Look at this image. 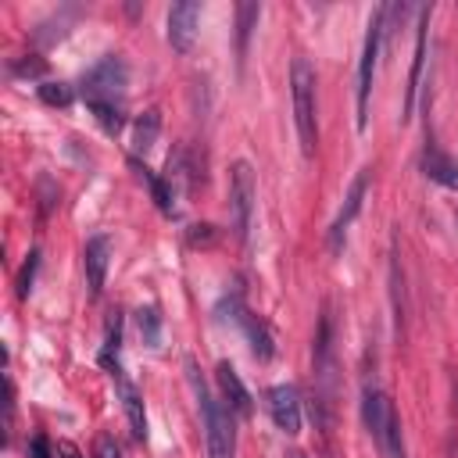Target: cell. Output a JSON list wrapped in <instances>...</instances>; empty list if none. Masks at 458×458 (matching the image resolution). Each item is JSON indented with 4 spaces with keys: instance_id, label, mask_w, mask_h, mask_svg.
Returning a JSON list of instances; mask_svg holds the SVG:
<instances>
[{
    "instance_id": "15",
    "label": "cell",
    "mask_w": 458,
    "mask_h": 458,
    "mask_svg": "<svg viewBox=\"0 0 458 458\" xmlns=\"http://www.w3.org/2000/svg\"><path fill=\"white\" fill-rule=\"evenodd\" d=\"M422 172H426L433 182L458 190V161H454L451 154H444L437 143H426V150H422Z\"/></svg>"
},
{
    "instance_id": "11",
    "label": "cell",
    "mask_w": 458,
    "mask_h": 458,
    "mask_svg": "<svg viewBox=\"0 0 458 458\" xmlns=\"http://www.w3.org/2000/svg\"><path fill=\"white\" fill-rule=\"evenodd\" d=\"M197 21H200V4L197 0H182L168 7V43L172 50L186 54L197 39Z\"/></svg>"
},
{
    "instance_id": "5",
    "label": "cell",
    "mask_w": 458,
    "mask_h": 458,
    "mask_svg": "<svg viewBox=\"0 0 458 458\" xmlns=\"http://www.w3.org/2000/svg\"><path fill=\"white\" fill-rule=\"evenodd\" d=\"M125 86H129V68H125V61H122L118 54L100 57V61L82 75V97H86V104H93V100L122 104Z\"/></svg>"
},
{
    "instance_id": "13",
    "label": "cell",
    "mask_w": 458,
    "mask_h": 458,
    "mask_svg": "<svg viewBox=\"0 0 458 458\" xmlns=\"http://www.w3.org/2000/svg\"><path fill=\"white\" fill-rule=\"evenodd\" d=\"M429 18H433V7H419V25H415V54H411V72H408V86H404V114H411L415 107V93H419V82H422V64H426V32H429Z\"/></svg>"
},
{
    "instance_id": "23",
    "label": "cell",
    "mask_w": 458,
    "mask_h": 458,
    "mask_svg": "<svg viewBox=\"0 0 458 458\" xmlns=\"http://www.w3.org/2000/svg\"><path fill=\"white\" fill-rule=\"evenodd\" d=\"M11 72L21 79H39L47 72V61H39L36 54H25V61H11Z\"/></svg>"
},
{
    "instance_id": "30",
    "label": "cell",
    "mask_w": 458,
    "mask_h": 458,
    "mask_svg": "<svg viewBox=\"0 0 458 458\" xmlns=\"http://www.w3.org/2000/svg\"><path fill=\"white\" fill-rule=\"evenodd\" d=\"M451 458H458V447H454V444H451Z\"/></svg>"
},
{
    "instance_id": "1",
    "label": "cell",
    "mask_w": 458,
    "mask_h": 458,
    "mask_svg": "<svg viewBox=\"0 0 458 458\" xmlns=\"http://www.w3.org/2000/svg\"><path fill=\"white\" fill-rule=\"evenodd\" d=\"M190 369V383H193V394L200 401V419H204V440H208V458H233L236 454V422H233V411L225 408L222 397H215L208 390V383L200 379L197 365L186 361Z\"/></svg>"
},
{
    "instance_id": "12",
    "label": "cell",
    "mask_w": 458,
    "mask_h": 458,
    "mask_svg": "<svg viewBox=\"0 0 458 458\" xmlns=\"http://www.w3.org/2000/svg\"><path fill=\"white\" fill-rule=\"evenodd\" d=\"M107 265H111V236L97 233V236H89L86 247H82V268H86L89 297H100L104 279H107Z\"/></svg>"
},
{
    "instance_id": "29",
    "label": "cell",
    "mask_w": 458,
    "mask_h": 458,
    "mask_svg": "<svg viewBox=\"0 0 458 458\" xmlns=\"http://www.w3.org/2000/svg\"><path fill=\"white\" fill-rule=\"evenodd\" d=\"M286 458H308V454H304V451H290Z\"/></svg>"
},
{
    "instance_id": "28",
    "label": "cell",
    "mask_w": 458,
    "mask_h": 458,
    "mask_svg": "<svg viewBox=\"0 0 458 458\" xmlns=\"http://www.w3.org/2000/svg\"><path fill=\"white\" fill-rule=\"evenodd\" d=\"M54 451H57V458H82V451H79L72 440H57Z\"/></svg>"
},
{
    "instance_id": "3",
    "label": "cell",
    "mask_w": 458,
    "mask_h": 458,
    "mask_svg": "<svg viewBox=\"0 0 458 458\" xmlns=\"http://www.w3.org/2000/svg\"><path fill=\"white\" fill-rule=\"evenodd\" d=\"M290 97H293V129L301 140V154L311 157L318 143V122H315V68L308 57H293L290 64Z\"/></svg>"
},
{
    "instance_id": "20",
    "label": "cell",
    "mask_w": 458,
    "mask_h": 458,
    "mask_svg": "<svg viewBox=\"0 0 458 458\" xmlns=\"http://www.w3.org/2000/svg\"><path fill=\"white\" fill-rule=\"evenodd\" d=\"M36 93H39V100L50 104V107H68V104L75 100V93H72L68 82H50V79H43V82L36 86Z\"/></svg>"
},
{
    "instance_id": "4",
    "label": "cell",
    "mask_w": 458,
    "mask_h": 458,
    "mask_svg": "<svg viewBox=\"0 0 458 458\" xmlns=\"http://www.w3.org/2000/svg\"><path fill=\"white\" fill-rule=\"evenodd\" d=\"M383 32H386V4L372 11L369 32H365V47H361V61H358V129L369 125V97H372V79H376Z\"/></svg>"
},
{
    "instance_id": "25",
    "label": "cell",
    "mask_w": 458,
    "mask_h": 458,
    "mask_svg": "<svg viewBox=\"0 0 458 458\" xmlns=\"http://www.w3.org/2000/svg\"><path fill=\"white\" fill-rule=\"evenodd\" d=\"M11 426H14V383L11 376H4V440L11 437Z\"/></svg>"
},
{
    "instance_id": "26",
    "label": "cell",
    "mask_w": 458,
    "mask_h": 458,
    "mask_svg": "<svg viewBox=\"0 0 458 458\" xmlns=\"http://www.w3.org/2000/svg\"><path fill=\"white\" fill-rule=\"evenodd\" d=\"M93 458H122L118 440H114L111 433H97V440H93Z\"/></svg>"
},
{
    "instance_id": "19",
    "label": "cell",
    "mask_w": 458,
    "mask_h": 458,
    "mask_svg": "<svg viewBox=\"0 0 458 458\" xmlns=\"http://www.w3.org/2000/svg\"><path fill=\"white\" fill-rule=\"evenodd\" d=\"M261 14V4H240L236 7V54L243 57L247 54V36H250V25L258 21Z\"/></svg>"
},
{
    "instance_id": "27",
    "label": "cell",
    "mask_w": 458,
    "mask_h": 458,
    "mask_svg": "<svg viewBox=\"0 0 458 458\" xmlns=\"http://www.w3.org/2000/svg\"><path fill=\"white\" fill-rule=\"evenodd\" d=\"M29 458H57V451H50V440H47V437H32Z\"/></svg>"
},
{
    "instance_id": "17",
    "label": "cell",
    "mask_w": 458,
    "mask_h": 458,
    "mask_svg": "<svg viewBox=\"0 0 458 458\" xmlns=\"http://www.w3.org/2000/svg\"><path fill=\"white\" fill-rule=\"evenodd\" d=\"M157 132H161V111H157V107H147V111L132 122V150H136V154H147V150L154 147Z\"/></svg>"
},
{
    "instance_id": "9",
    "label": "cell",
    "mask_w": 458,
    "mask_h": 458,
    "mask_svg": "<svg viewBox=\"0 0 458 458\" xmlns=\"http://www.w3.org/2000/svg\"><path fill=\"white\" fill-rule=\"evenodd\" d=\"M265 404H268L272 422H276L286 437H297V433H301V394H297L293 383H276V386H268Z\"/></svg>"
},
{
    "instance_id": "8",
    "label": "cell",
    "mask_w": 458,
    "mask_h": 458,
    "mask_svg": "<svg viewBox=\"0 0 458 458\" xmlns=\"http://www.w3.org/2000/svg\"><path fill=\"white\" fill-rule=\"evenodd\" d=\"M365 193H369V168H361V172L354 175V182H351V190H347V197H344V204H340L336 218L329 222V250H333V254H340V250H344L347 225L358 218V211H361V204H365Z\"/></svg>"
},
{
    "instance_id": "21",
    "label": "cell",
    "mask_w": 458,
    "mask_h": 458,
    "mask_svg": "<svg viewBox=\"0 0 458 458\" xmlns=\"http://www.w3.org/2000/svg\"><path fill=\"white\" fill-rule=\"evenodd\" d=\"M136 315H140V333H143L147 347H157L161 344V315H157V308H140Z\"/></svg>"
},
{
    "instance_id": "24",
    "label": "cell",
    "mask_w": 458,
    "mask_h": 458,
    "mask_svg": "<svg viewBox=\"0 0 458 458\" xmlns=\"http://www.w3.org/2000/svg\"><path fill=\"white\" fill-rule=\"evenodd\" d=\"M36 268H39V250H29V261H25L21 272H18V297H29L32 279H36Z\"/></svg>"
},
{
    "instance_id": "7",
    "label": "cell",
    "mask_w": 458,
    "mask_h": 458,
    "mask_svg": "<svg viewBox=\"0 0 458 458\" xmlns=\"http://www.w3.org/2000/svg\"><path fill=\"white\" fill-rule=\"evenodd\" d=\"M100 365L111 372L114 379V390L122 397V408H125V419H129V429H132V440H147V411H143V394L132 386V379L122 372L118 365V354H100Z\"/></svg>"
},
{
    "instance_id": "14",
    "label": "cell",
    "mask_w": 458,
    "mask_h": 458,
    "mask_svg": "<svg viewBox=\"0 0 458 458\" xmlns=\"http://www.w3.org/2000/svg\"><path fill=\"white\" fill-rule=\"evenodd\" d=\"M215 379H218V390H222V401H225V408H229L233 415H240V419H250V411H254V401H250L247 386L240 383L236 369H233L229 361H218V369H215Z\"/></svg>"
},
{
    "instance_id": "10",
    "label": "cell",
    "mask_w": 458,
    "mask_h": 458,
    "mask_svg": "<svg viewBox=\"0 0 458 458\" xmlns=\"http://www.w3.org/2000/svg\"><path fill=\"white\" fill-rule=\"evenodd\" d=\"M229 311H233V322L247 333L250 354H254L258 361H272V358H276V336H272L268 322H261L258 315H250V311L240 304V297H233V301H229Z\"/></svg>"
},
{
    "instance_id": "18",
    "label": "cell",
    "mask_w": 458,
    "mask_h": 458,
    "mask_svg": "<svg viewBox=\"0 0 458 458\" xmlns=\"http://www.w3.org/2000/svg\"><path fill=\"white\" fill-rule=\"evenodd\" d=\"M89 111H93V118H97V125L107 132V136H118L122 132V125H125V114H122V104H104V100H93V104H86Z\"/></svg>"
},
{
    "instance_id": "2",
    "label": "cell",
    "mask_w": 458,
    "mask_h": 458,
    "mask_svg": "<svg viewBox=\"0 0 458 458\" xmlns=\"http://www.w3.org/2000/svg\"><path fill=\"white\" fill-rule=\"evenodd\" d=\"M361 419H365V429L372 433L376 447L383 451V458H404L397 408L376 383H365V390H361Z\"/></svg>"
},
{
    "instance_id": "6",
    "label": "cell",
    "mask_w": 458,
    "mask_h": 458,
    "mask_svg": "<svg viewBox=\"0 0 458 458\" xmlns=\"http://www.w3.org/2000/svg\"><path fill=\"white\" fill-rule=\"evenodd\" d=\"M254 197H258L254 168L247 161H236L229 172V211H233V229L243 243L250 240V225H254Z\"/></svg>"
},
{
    "instance_id": "16",
    "label": "cell",
    "mask_w": 458,
    "mask_h": 458,
    "mask_svg": "<svg viewBox=\"0 0 458 458\" xmlns=\"http://www.w3.org/2000/svg\"><path fill=\"white\" fill-rule=\"evenodd\" d=\"M129 168H132V172H136V175H140V179H143V182L150 186V197H154V204H157V211H161V215H175V204H172V197H175V193H172V186H168V179H161V175H154V172H150V168H147V165H143V161H140L136 154L129 157Z\"/></svg>"
},
{
    "instance_id": "22",
    "label": "cell",
    "mask_w": 458,
    "mask_h": 458,
    "mask_svg": "<svg viewBox=\"0 0 458 458\" xmlns=\"http://www.w3.org/2000/svg\"><path fill=\"white\" fill-rule=\"evenodd\" d=\"M186 243H190V247H211V243H218V229H215L211 222L190 225V229H186Z\"/></svg>"
}]
</instances>
